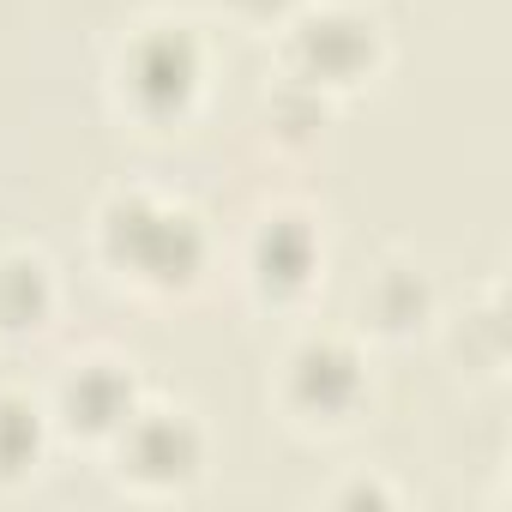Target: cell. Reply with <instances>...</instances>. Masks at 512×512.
Masks as SVG:
<instances>
[{"label": "cell", "instance_id": "obj_1", "mask_svg": "<svg viewBox=\"0 0 512 512\" xmlns=\"http://www.w3.org/2000/svg\"><path fill=\"white\" fill-rule=\"evenodd\" d=\"M97 260L151 296H187L211 266V229L193 205L151 187H121L97 205Z\"/></svg>", "mask_w": 512, "mask_h": 512}, {"label": "cell", "instance_id": "obj_2", "mask_svg": "<svg viewBox=\"0 0 512 512\" xmlns=\"http://www.w3.org/2000/svg\"><path fill=\"white\" fill-rule=\"evenodd\" d=\"M205 97V43L187 25H139L115 55V103L139 127H181Z\"/></svg>", "mask_w": 512, "mask_h": 512}, {"label": "cell", "instance_id": "obj_5", "mask_svg": "<svg viewBox=\"0 0 512 512\" xmlns=\"http://www.w3.org/2000/svg\"><path fill=\"white\" fill-rule=\"evenodd\" d=\"M109 464L133 494H187L205 476V428L193 422V410L139 404L109 440Z\"/></svg>", "mask_w": 512, "mask_h": 512}, {"label": "cell", "instance_id": "obj_3", "mask_svg": "<svg viewBox=\"0 0 512 512\" xmlns=\"http://www.w3.org/2000/svg\"><path fill=\"white\" fill-rule=\"evenodd\" d=\"M284 67L326 97L356 91L386 67V31L356 7H302L284 37Z\"/></svg>", "mask_w": 512, "mask_h": 512}, {"label": "cell", "instance_id": "obj_11", "mask_svg": "<svg viewBox=\"0 0 512 512\" xmlns=\"http://www.w3.org/2000/svg\"><path fill=\"white\" fill-rule=\"evenodd\" d=\"M326 121H332V97L314 91V85H302V79H290V73L266 97V133L278 145H314L326 133Z\"/></svg>", "mask_w": 512, "mask_h": 512}, {"label": "cell", "instance_id": "obj_4", "mask_svg": "<svg viewBox=\"0 0 512 512\" xmlns=\"http://www.w3.org/2000/svg\"><path fill=\"white\" fill-rule=\"evenodd\" d=\"M368 356L338 338V332H308L290 344L284 374H278V404L302 428H344L368 404Z\"/></svg>", "mask_w": 512, "mask_h": 512}, {"label": "cell", "instance_id": "obj_7", "mask_svg": "<svg viewBox=\"0 0 512 512\" xmlns=\"http://www.w3.org/2000/svg\"><path fill=\"white\" fill-rule=\"evenodd\" d=\"M145 404L139 392V374L115 356H85L61 374L55 398H49V422L67 434V440H85V446H109L121 434V422Z\"/></svg>", "mask_w": 512, "mask_h": 512}, {"label": "cell", "instance_id": "obj_6", "mask_svg": "<svg viewBox=\"0 0 512 512\" xmlns=\"http://www.w3.org/2000/svg\"><path fill=\"white\" fill-rule=\"evenodd\" d=\"M241 260H247L253 296L290 308V302H302V296L314 290V278H320V266H326V235H320V223H314L308 211L278 205V211H266L260 223H253Z\"/></svg>", "mask_w": 512, "mask_h": 512}, {"label": "cell", "instance_id": "obj_9", "mask_svg": "<svg viewBox=\"0 0 512 512\" xmlns=\"http://www.w3.org/2000/svg\"><path fill=\"white\" fill-rule=\"evenodd\" d=\"M55 266L31 247L0 253V338H37L55 320Z\"/></svg>", "mask_w": 512, "mask_h": 512}, {"label": "cell", "instance_id": "obj_13", "mask_svg": "<svg viewBox=\"0 0 512 512\" xmlns=\"http://www.w3.org/2000/svg\"><path fill=\"white\" fill-rule=\"evenodd\" d=\"M332 500H338V506H392L398 494H392L386 482H368V476H356V482H344Z\"/></svg>", "mask_w": 512, "mask_h": 512}, {"label": "cell", "instance_id": "obj_12", "mask_svg": "<svg viewBox=\"0 0 512 512\" xmlns=\"http://www.w3.org/2000/svg\"><path fill=\"white\" fill-rule=\"evenodd\" d=\"M229 7L241 19H253V25H278V19H296L308 0H229Z\"/></svg>", "mask_w": 512, "mask_h": 512}, {"label": "cell", "instance_id": "obj_10", "mask_svg": "<svg viewBox=\"0 0 512 512\" xmlns=\"http://www.w3.org/2000/svg\"><path fill=\"white\" fill-rule=\"evenodd\" d=\"M49 404L31 392H0V482H31L49 452Z\"/></svg>", "mask_w": 512, "mask_h": 512}, {"label": "cell", "instance_id": "obj_8", "mask_svg": "<svg viewBox=\"0 0 512 512\" xmlns=\"http://www.w3.org/2000/svg\"><path fill=\"white\" fill-rule=\"evenodd\" d=\"M434 284H428V272L422 266H380L368 284H362V296H356V320H362V332H374V338H392V344H404V338H416V332H428V320H434Z\"/></svg>", "mask_w": 512, "mask_h": 512}]
</instances>
